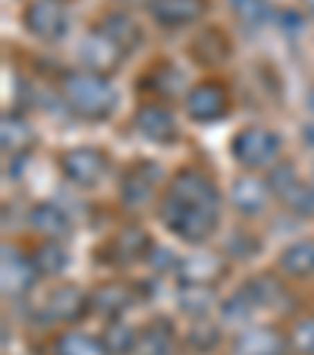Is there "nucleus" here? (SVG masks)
<instances>
[{"instance_id":"obj_1","label":"nucleus","mask_w":314,"mask_h":355,"mask_svg":"<svg viewBox=\"0 0 314 355\" xmlns=\"http://www.w3.org/2000/svg\"><path fill=\"white\" fill-rule=\"evenodd\" d=\"M157 217L176 239L201 245L214 236L217 220H220L217 186L198 170H180L164 192Z\"/></svg>"},{"instance_id":"obj_2","label":"nucleus","mask_w":314,"mask_h":355,"mask_svg":"<svg viewBox=\"0 0 314 355\" xmlns=\"http://www.w3.org/2000/svg\"><path fill=\"white\" fill-rule=\"evenodd\" d=\"M63 101L76 116L98 123L107 120L116 110V88L110 85L107 76L82 69V73H69L63 79Z\"/></svg>"},{"instance_id":"obj_3","label":"nucleus","mask_w":314,"mask_h":355,"mask_svg":"<svg viewBox=\"0 0 314 355\" xmlns=\"http://www.w3.org/2000/svg\"><path fill=\"white\" fill-rule=\"evenodd\" d=\"M229 151H233V161L245 170H274L280 161L283 139L268 126H245L233 135Z\"/></svg>"},{"instance_id":"obj_4","label":"nucleus","mask_w":314,"mask_h":355,"mask_svg":"<svg viewBox=\"0 0 314 355\" xmlns=\"http://www.w3.org/2000/svg\"><path fill=\"white\" fill-rule=\"evenodd\" d=\"M164 186V170L154 161H135L120 180V201L126 208H141Z\"/></svg>"},{"instance_id":"obj_5","label":"nucleus","mask_w":314,"mask_h":355,"mask_svg":"<svg viewBox=\"0 0 314 355\" xmlns=\"http://www.w3.org/2000/svg\"><path fill=\"white\" fill-rule=\"evenodd\" d=\"M60 173L67 176L73 186L91 189L107 176V155L101 148H69L60 157Z\"/></svg>"},{"instance_id":"obj_6","label":"nucleus","mask_w":314,"mask_h":355,"mask_svg":"<svg viewBox=\"0 0 314 355\" xmlns=\"http://www.w3.org/2000/svg\"><path fill=\"white\" fill-rule=\"evenodd\" d=\"M22 26L38 41H60L69 32V13L60 0H35L22 13Z\"/></svg>"},{"instance_id":"obj_7","label":"nucleus","mask_w":314,"mask_h":355,"mask_svg":"<svg viewBox=\"0 0 314 355\" xmlns=\"http://www.w3.org/2000/svg\"><path fill=\"white\" fill-rule=\"evenodd\" d=\"M186 114L195 123H217L229 114V94L220 82H198L186 92Z\"/></svg>"},{"instance_id":"obj_8","label":"nucleus","mask_w":314,"mask_h":355,"mask_svg":"<svg viewBox=\"0 0 314 355\" xmlns=\"http://www.w3.org/2000/svg\"><path fill=\"white\" fill-rule=\"evenodd\" d=\"M0 274H3V295L7 299H22L35 289L38 280V268L28 255H22L19 248L7 245L3 248V264H0Z\"/></svg>"},{"instance_id":"obj_9","label":"nucleus","mask_w":314,"mask_h":355,"mask_svg":"<svg viewBox=\"0 0 314 355\" xmlns=\"http://www.w3.org/2000/svg\"><path fill=\"white\" fill-rule=\"evenodd\" d=\"M135 129L154 145H170L180 139V123L167 104H145L135 110Z\"/></svg>"},{"instance_id":"obj_10","label":"nucleus","mask_w":314,"mask_h":355,"mask_svg":"<svg viewBox=\"0 0 314 355\" xmlns=\"http://www.w3.org/2000/svg\"><path fill=\"white\" fill-rule=\"evenodd\" d=\"M148 13L164 28H186L207 13V0H148Z\"/></svg>"},{"instance_id":"obj_11","label":"nucleus","mask_w":314,"mask_h":355,"mask_svg":"<svg viewBox=\"0 0 314 355\" xmlns=\"http://www.w3.org/2000/svg\"><path fill=\"white\" fill-rule=\"evenodd\" d=\"M123 57H126V54H123L120 47H116L104 32L85 35V38H82V44H79V60H82V67H85L88 73L107 76L110 69H116V63H120Z\"/></svg>"},{"instance_id":"obj_12","label":"nucleus","mask_w":314,"mask_h":355,"mask_svg":"<svg viewBox=\"0 0 314 355\" xmlns=\"http://www.w3.org/2000/svg\"><path fill=\"white\" fill-rule=\"evenodd\" d=\"M289 346V336L274 327H245L233 340V355H283Z\"/></svg>"},{"instance_id":"obj_13","label":"nucleus","mask_w":314,"mask_h":355,"mask_svg":"<svg viewBox=\"0 0 314 355\" xmlns=\"http://www.w3.org/2000/svg\"><path fill=\"white\" fill-rule=\"evenodd\" d=\"M270 186L268 180H258V176H242V180L233 182L229 189V201H233V208L245 217H258L268 211V201H270Z\"/></svg>"},{"instance_id":"obj_14","label":"nucleus","mask_w":314,"mask_h":355,"mask_svg":"<svg viewBox=\"0 0 314 355\" xmlns=\"http://www.w3.org/2000/svg\"><path fill=\"white\" fill-rule=\"evenodd\" d=\"M88 305H91V299H88L79 286H69L67 283V286L51 289V293L44 295V305H41V309H44L47 321H76Z\"/></svg>"},{"instance_id":"obj_15","label":"nucleus","mask_w":314,"mask_h":355,"mask_svg":"<svg viewBox=\"0 0 314 355\" xmlns=\"http://www.w3.org/2000/svg\"><path fill=\"white\" fill-rule=\"evenodd\" d=\"M277 268H280V274L293 277V280L314 277V236L289 242L280 252V258H277Z\"/></svg>"},{"instance_id":"obj_16","label":"nucleus","mask_w":314,"mask_h":355,"mask_svg":"<svg viewBox=\"0 0 314 355\" xmlns=\"http://www.w3.org/2000/svg\"><path fill=\"white\" fill-rule=\"evenodd\" d=\"M28 227H32L35 233H41L44 239H60V236L69 233V217L54 201H38V205H32V211H28Z\"/></svg>"},{"instance_id":"obj_17","label":"nucleus","mask_w":314,"mask_h":355,"mask_svg":"<svg viewBox=\"0 0 314 355\" xmlns=\"http://www.w3.org/2000/svg\"><path fill=\"white\" fill-rule=\"evenodd\" d=\"M98 32H104L110 41H114L116 47H120L123 54H129V51H135V44H141V28L139 22L132 19L129 13H107L104 19H101Z\"/></svg>"},{"instance_id":"obj_18","label":"nucleus","mask_w":314,"mask_h":355,"mask_svg":"<svg viewBox=\"0 0 314 355\" xmlns=\"http://www.w3.org/2000/svg\"><path fill=\"white\" fill-rule=\"evenodd\" d=\"M88 299H91V309L98 311V315H104L107 321H116V318L132 305V289L123 286V283H104V286H98Z\"/></svg>"},{"instance_id":"obj_19","label":"nucleus","mask_w":314,"mask_h":355,"mask_svg":"<svg viewBox=\"0 0 314 355\" xmlns=\"http://www.w3.org/2000/svg\"><path fill=\"white\" fill-rule=\"evenodd\" d=\"M0 139H3V151H7L10 157H22L26 151H32L35 145V129L28 126V120H22L19 114L13 116H3V132H0Z\"/></svg>"},{"instance_id":"obj_20","label":"nucleus","mask_w":314,"mask_h":355,"mask_svg":"<svg viewBox=\"0 0 314 355\" xmlns=\"http://www.w3.org/2000/svg\"><path fill=\"white\" fill-rule=\"evenodd\" d=\"M176 270H180L182 283H189V286H207L223 270V264L214 255H192L189 261H180Z\"/></svg>"},{"instance_id":"obj_21","label":"nucleus","mask_w":314,"mask_h":355,"mask_svg":"<svg viewBox=\"0 0 314 355\" xmlns=\"http://www.w3.org/2000/svg\"><path fill=\"white\" fill-rule=\"evenodd\" d=\"M57 355H110V349L101 336L82 334V330H67L57 340Z\"/></svg>"},{"instance_id":"obj_22","label":"nucleus","mask_w":314,"mask_h":355,"mask_svg":"<svg viewBox=\"0 0 314 355\" xmlns=\"http://www.w3.org/2000/svg\"><path fill=\"white\" fill-rule=\"evenodd\" d=\"M32 261H35V268H38V274L57 277V274H63V270H67L69 255H67V248H63L60 239H44L38 245V252L32 255Z\"/></svg>"},{"instance_id":"obj_23","label":"nucleus","mask_w":314,"mask_h":355,"mask_svg":"<svg viewBox=\"0 0 314 355\" xmlns=\"http://www.w3.org/2000/svg\"><path fill=\"white\" fill-rule=\"evenodd\" d=\"M139 355H176V340L173 334H170L167 324H151V327L141 330L139 336V349H135Z\"/></svg>"},{"instance_id":"obj_24","label":"nucleus","mask_w":314,"mask_h":355,"mask_svg":"<svg viewBox=\"0 0 314 355\" xmlns=\"http://www.w3.org/2000/svg\"><path fill=\"white\" fill-rule=\"evenodd\" d=\"M114 248L123 255V261H135V258H145V252H151V239H148L141 230L135 227H126L120 236L114 239Z\"/></svg>"},{"instance_id":"obj_25","label":"nucleus","mask_w":314,"mask_h":355,"mask_svg":"<svg viewBox=\"0 0 314 355\" xmlns=\"http://www.w3.org/2000/svg\"><path fill=\"white\" fill-rule=\"evenodd\" d=\"M139 336H141L139 330L126 327V324H120V321H110L104 343H107L110 355H126V352H135V349H139Z\"/></svg>"},{"instance_id":"obj_26","label":"nucleus","mask_w":314,"mask_h":355,"mask_svg":"<svg viewBox=\"0 0 314 355\" xmlns=\"http://www.w3.org/2000/svg\"><path fill=\"white\" fill-rule=\"evenodd\" d=\"M229 7H233L236 19H239L242 26H248V28H258L270 13L268 0H229Z\"/></svg>"},{"instance_id":"obj_27","label":"nucleus","mask_w":314,"mask_h":355,"mask_svg":"<svg viewBox=\"0 0 314 355\" xmlns=\"http://www.w3.org/2000/svg\"><path fill=\"white\" fill-rule=\"evenodd\" d=\"M289 346L299 355H314V315H305L289 330Z\"/></svg>"},{"instance_id":"obj_28","label":"nucleus","mask_w":314,"mask_h":355,"mask_svg":"<svg viewBox=\"0 0 314 355\" xmlns=\"http://www.w3.org/2000/svg\"><path fill=\"white\" fill-rule=\"evenodd\" d=\"M308 107H311V114H314V88L308 92Z\"/></svg>"},{"instance_id":"obj_29","label":"nucleus","mask_w":314,"mask_h":355,"mask_svg":"<svg viewBox=\"0 0 314 355\" xmlns=\"http://www.w3.org/2000/svg\"><path fill=\"white\" fill-rule=\"evenodd\" d=\"M305 3H308V13L314 16V0H305Z\"/></svg>"}]
</instances>
